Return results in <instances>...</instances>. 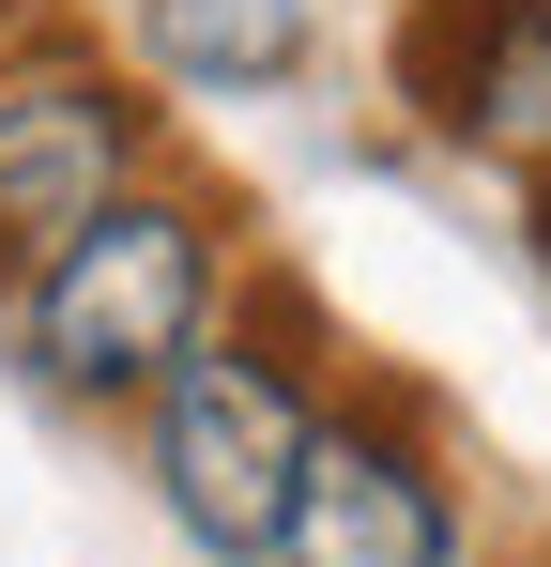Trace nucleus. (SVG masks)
I'll return each mask as SVG.
<instances>
[{
	"instance_id": "0eeeda50",
	"label": "nucleus",
	"mask_w": 551,
	"mask_h": 567,
	"mask_svg": "<svg viewBox=\"0 0 551 567\" xmlns=\"http://www.w3.org/2000/svg\"><path fill=\"white\" fill-rule=\"evenodd\" d=\"M537 261H551V169H537Z\"/></svg>"
},
{
	"instance_id": "6e6552de",
	"label": "nucleus",
	"mask_w": 551,
	"mask_h": 567,
	"mask_svg": "<svg viewBox=\"0 0 551 567\" xmlns=\"http://www.w3.org/2000/svg\"><path fill=\"white\" fill-rule=\"evenodd\" d=\"M521 567H551V537H537V553H521Z\"/></svg>"
},
{
	"instance_id": "7ed1b4c3",
	"label": "nucleus",
	"mask_w": 551,
	"mask_h": 567,
	"mask_svg": "<svg viewBox=\"0 0 551 567\" xmlns=\"http://www.w3.org/2000/svg\"><path fill=\"white\" fill-rule=\"evenodd\" d=\"M138 169H154V93L123 62H92V47H31L0 78V277H31Z\"/></svg>"
},
{
	"instance_id": "423d86ee",
	"label": "nucleus",
	"mask_w": 551,
	"mask_h": 567,
	"mask_svg": "<svg viewBox=\"0 0 551 567\" xmlns=\"http://www.w3.org/2000/svg\"><path fill=\"white\" fill-rule=\"evenodd\" d=\"M306 0H138V62L169 78V93H215V107H246V93H291L306 78Z\"/></svg>"
},
{
	"instance_id": "39448f33",
	"label": "nucleus",
	"mask_w": 551,
	"mask_h": 567,
	"mask_svg": "<svg viewBox=\"0 0 551 567\" xmlns=\"http://www.w3.org/2000/svg\"><path fill=\"white\" fill-rule=\"evenodd\" d=\"M383 62L445 154H490L521 185L551 169V0H414Z\"/></svg>"
},
{
	"instance_id": "f257e3e1",
	"label": "nucleus",
	"mask_w": 551,
	"mask_h": 567,
	"mask_svg": "<svg viewBox=\"0 0 551 567\" xmlns=\"http://www.w3.org/2000/svg\"><path fill=\"white\" fill-rule=\"evenodd\" d=\"M215 338V215L184 185H123L15 277V353L62 414H138Z\"/></svg>"
},
{
	"instance_id": "f03ea898",
	"label": "nucleus",
	"mask_w": 551,
	"mask_h": 567,
	"mask_svg": "<svg viewBox=\"0 0 551 567\" xmlns=\"http://www.w3.org/2000/svg\"><path fill=\"white\" fill-rule=\"evenodd\" d=\"M138 414H154V506H169V537L199 567H276L291 475H306V430H322L306 369L230 322V338H199Z\"/></svg>"
},
{
	"instance_id": "20e7f679",
	"label": "nucleus",
	"mask_w": 551,
	"mask_h": 567,
	"mask_svg": "<svg viewBox=\"0 0 551 567\" xmlns=\"http://www.w3.org/2000/svg\"><path fill=\"white\" fill-rule=\"evenodd\" d=\"M276 567H459V491L414 430V399H337L306 430Z\"/></svg>"
}]
</instances>
